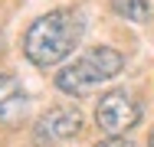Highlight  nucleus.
Returning a JSON list of instances; mask_svg holds the SVG:
<instances>
[{
    "instance_id": "423d86ee",
    "label": "nucleus",
    "mask_w": 154,
    "mask_h": 147,
    "mask_svg": "<svg viewBox=\"0 0 154 147\" xmlns=\"http://www.w3.org/2000/svg\"><path fill=\"white\" fill-rule=\"evenodd\" d=\"M112 10L128 23H148L151 20V3L148 0H112Z\"/></svg>"
},
{
    "instance_id": "f03ea898",
    "label": "nucleus",
    "mask_w": 154,
    "mask_h": 147,
    "mask_svg": "<svg viewBox=\"0 0 154 147\" xmlns=\"http://www.w3.org/2000/svg\"><path fill=\"white\" fill-rule=\"evenodd\" d=\"M125 69V56L112 46H92L56 72V88L62 95H89L102 82H112Z\"/></svg>"
},
{
    "instance_id": "6e6552de",
    "label": "nucleus",
    "mask_w": 154,
    "mask_h": 147,
    "mask_svg": "<svg viewBox=\"0 0 154 147\" xmlns=\"http://www.w3.org/2000/svg\"><path fill=\"white\" fill-rule=\"evenodd\" d=\"M148 147H154V131H151V137H148Z\"/></svg>"
},
{
    "instance_id": "f257e3e1",
    "label": "nucleus",
    "mask_w": 154,
    "mask_h": 147,
    "mask_svg": "<svg viewBox=\"0 0 154 147\" xmlns=\"http://www.w3.org/2000/svg\"><path fill=\"white\" fill-rule=\"evenodd\" d=\"M82 29H85V20L79 10H72V7L49 10L30 23L26 36H23V56L39 69H49L79 46Z\"/></svg>"
},
{
    "instance_id": "0eeeda50",
    "label": "nucleus",
    "mask_w": 154,
    "mask_h": 147,
    "mask_svg": "<svg viewBox=\"0 0 154 147\" xmlns=\"http://www.w3.org/2000/svg\"><path fill=\"white\" fill-rule=\"evenodd\" d=\"M95 147H134V141H128V137H105Z\"/></svg>"
},
{
    "instance_id": "7ed1b4c3",
    "label": "nucleus",
    "mask_w": 154,
    "mask_h": 147,
    "mask_svg": "<svg viewBox=\"0 0 154 147\" xmlns=\"http://www.w3.org/2000/svg\"><path fill=\"white\" fill-rule=\"evenodd\" d=\"M141 121V105L134 101V95H128L125 88H112L98 98L95 105V124L108 134V137H125L134 124Z\"/></svg>"
},
{
    "instance_id": "20e7f679",
    "label": "nucleus",
    "mask_w": 154,
    "mask_h": 147,
    "mask_svg": "<svg viewBox=\"0 0 154 147\" xmlns=\"http://www.w3.org/2000/svg\"><path fill=\"white\" fill-rule=\"evenodd\" d=\"M79 131H82L79 108H49V111H43V115L36 118V124H33V141L39 147L62 144V141H72Z\"/></svg>"
},
{
    "instance_id": "39448f33",
    "label": "nucleus",
    "mask_w": 154,
    "mask_h": 147,
    "mask_svg": "<svg viewBox=\"0 0 154 147\" xmlns=\"http://www.w3.org/2000/svg\"><path fill=\"white\" fill-rule=\"evenodd\" d=\"M26 108H30V98L20 85V79L10 72H0V121L7 128H17V124H23Z\"/></svg>"
}]
</instances>
